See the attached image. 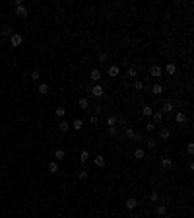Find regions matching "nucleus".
Returning <instances> with one entry per match:
<instances>
[{"instance_id":"72a5a7b5","label":"nucleus","mask_w":194,"mask_h":218,"mask_svg":"<svg viewBox=\"0 0 194 218\" xmlns=\"http://www.w3.org/2000/svg\"><path fill=\"white\" fill-rule=\"evenodd\" d=\"M149 201H152V203H157V201H159V195H157L155 191H152V193H149Z\"/></svg>"},{"instance_id":"20e7f679","label":"nucleus","mask_w":194,"mask_h":218,"mask_svg":"<svg viewBox=\"0 0 194 218\" xmlns=\"http://www.w3.org/2000/svg\"><path fill=\"white\" fill-rule=\"evenodd\" d=\"M10 41H12V47H19L23 43V37L19 35V33H12V37H10Z\"/></svg>"},{"instance_id":"f8f14e48","label":"nucleus","mask_w":194,"mask_h":218,"mask_svg":"<svg viewBox=\"0 0 194 218\" xmlns=\"http://www.w3.org/2000/svg\"><path fill=\"white\" fill-rule=\"evenodd\" d=\"M161 167H163V169H171V167H173V160L171 158H163L161 160Z\"/></svg>"},{"instance_id":"6ab92c4d","label":"nucleus","mask_w":194,"mask_h":218,"mask_svg":"<svg viewBox=\"0 0 194 218\" xmlns=\"http://www.w3.org/2000/svg\"><path fill=\"white\" fill-rule=\"evenodd\" d=\"M68 129H70V123H68V121H60V123H58V130H60V133H66Z\"/></svg>"},{"instance_id":"412c9836","label":"nucleus","mask_w":194,"mask_h":218,"mask_svg":"<svg viewBox=\"0 0 194 218\" xmlns=\"http://www.w3.org/2000/svg\"><path fill=\"white\" fill-rule=\"evenodd\" d=\"M47 169H49V173H58V164H56V162H51L49 166H47Z\"/></svg>"},{"instance_id":"4c0bfd02","label":"nucleus","mask_w":194,"mask_h":218,"mask_svg":"<svg viewBox=\"0 0 194 218\" xmlns=\"http://www.w3.org/2000/svg\"><path fill=\"white\" fill-rule=\"evenodd\" d=\"M107 125H109V127H115L116 125V117H109V119H107Z\"/></svg>"},{"instance_id":"4468645a","label":"nucleus","mask_w":194,"mask_h":218,"mask_svg":"<svg viewBox=\"0 0 194 218\" xmlns=\"http://www.w3.org/2000/svg\"><path fill=\"white\" fill-rule=\"evenodd\" d=\"M169 136H171V130H169V129H161V130H159V138H161V140H169Z\"/></svg>"},{"instance_id":"2f4dec72","label":"nucleus","mask_w":194,"mask_h":218,"mask_svg":"<svg viewBox=\"0 0 194 218\" xmlns=\"http://www.w3.org/2000/svg\"><path fill=\"white\" fill-rule=\"evenodd\" d=\"M134 90H136V92H142V90H144V82H140V80H134Z\"/></svg>"},{"instance_id":"4be33fe9","label":"nucleus","mask_w":194,"mask_h":218,"mask_svg":"<svg viewBox=\"0 0 194 218\" xmlns=\"http://www.w3.org/2000/svg\"><path fill=\"white\" fill-rule=\"evenodd\" d=\"M134 158L136 160H144V158H146V152H144L142 148H136L134 150Z\"/></svg>"},{"instance_id":"7ed1b4c3","label":"nucleus","mask_w":194,"mask_h":218,"mask_svg":"<svg viewBox=\"0 0 194 218\" xmlns=\"http://www.w3.org/2000/svg\"><path fill=\"white\" fill-rule=\"evenodd\" d=\"M124 206H126L128 210H136V209H138V201H136L134 197H130V199L124 201Z\"/></svg>"},{"instance_id":"5701e85b","label":"nucleus","mask_w":194,"mask_h":218,"mask_svg":"<svg viewBox=\"0 0 194 218\" xmlns=\"http://www.w3.org/2000/svg\"><path fill=\"white\" fill-rule=\"evenodd\" d=\"M0 37H12V28H2V31H0Z\"/></svg>"},{"instance_id":"b1692460","label":"nucleus","mask_w":194,"mask_h":218,"mask_svg":"<svg viewBox=\"0 0 194 218\" xmlns=\"http://www.w3.org/2000/svg\"><path fill=\"white\" fill-rule=\"evenodd\" d=\"M165 72H167V74H175V72H177V66L173 64V62H167V66H165Z\"/></svg>"},{"instance_id":"cd10ccee","label":"nucleus","mask_w":194,"mask_h":218,"mask_svg":"<svg viewBox=\"0 0 194 218\" xmlns=\"http://www.w3.org/2000/svg\"><path fill=\"white\" fill-rule=\"evenodd\" d=\"M29 78H31L33 82H39V80H41V72H39V70H33L31 74H29Z\"/></svg>"},{"instance_id":"9b49d317","label":"nucleus","mask_w":194,"mask_h":218,"mask_svg":"<svg viewBox=\"0 0 194 218\" xmlns=\"http://www.w3.org/2000/svg\"><path fill=\"white\" fill-rule=\"evenodd\" d=\"M155 214L165 216V214H167V204H157V206H155Z\"/></svg>"},{"instance_id":"6e6552de","label":"nucleus","mask_w":194,"mask_h":218,"mask_svg":"<svg viewBox=\"0 0 194 218\" xmlns=\"http://www.w3.org/2000/svg\"><path fill=\"white\" fill-rule=\"evenodd\" d=\"M78 105H80V109H83V111H89V99L88 98H80Z\"/></svg>"},{"instance_id":"ea45409f","label":"nucleus","mask_w":194,"mask_h":218,"mask_svg":"<svg viewBox=\"0 0 194 218\" xmlns=\"http://www.w3.org/2000/svg\"><path fill=\"white\" fill-rule=\"evenodd\" d=\"M107 60V53H101V55H99V62H105Z\"/></svg>"},{"instance_id":"0eeeda50","label":"nucleus","mask_w":194,"mask_h":218,"mask_svg":"<svg viewBox=\"0 0 194 218\" xmlns=\"http://www.w3.org/2000/svg\"><path fill=\"white\" fill-rule=\"evenodd\" d=\"M27 8H25V6H16V16H18V18H27Z\"/></svg>"},{"instance_id":"9d476101","label":"nucleus","mask_w":194,"mask_h":218,"mask_svg":"<svg viewBox=\"0 0 194 218\" xmlns=\"http://www.w3.org/2000/svg\"><path fill=\"white\" fill-rule=\"evenodd\" d=\"M120 74V66H116V64H113L111 68H109V76L111 78H116V76Z\"/></svg>"},{"instance_id":"f3484780","label":"nucleus","mask_w":194,"mask_h":218,"mask_svg":"<svg viewBox=\"0 0 194 218\" xmlns=\"http://www.w3.org/2000/svg\"><path fill=\"white\" fill-rule=\"evenodd\" d=\"M93 164H95L97 167H103L105 166V156H95V158H93Z\"/></svg>"},{"instance_id":"423d86ee","label":"nucleus","mask_w":194,"mask_h":218,"mask_svg":"<svg viewBox=\"0 0 194 218\" xmlns=\"http://www.w3.org/2000/svg\"><path fill=\"white\" fill-rule=\"evenodd\" d=\"M89 78H91V82H99V80L103 78V74H101V70H97V68H93L91 72H89Z\"/></svg>"},{"instance_id":"393cba45","label":"nucleus","mask_w":194,"mask_h":218,"mask_svg":"<svg viewBox=\"0 0 194 218\" xmlns=\"http://www.w3.org/2000/svg\"><path fill=\"white\" fill-rule=\"evenodd\" d=\"M55 158L58 160V162H62V160L66 158V152H64V150H60V148H58V150L55 152Z\"/></svg>"},{"instance_id":"bb28decb","label":"nucleus","mask_w":194,"mask_h":218,"mask_svg":"<svg viewBox=\"0 0 194 218\" xmlns=\"http://www.w3.org/2000/svg\"><path fill=\"white\" fill-rule=\"evenodd\" d=\"M126 74H128V78H136V76H138V70H136V66H130V68L126 70Z\"/></svg>"},{"instance_id":"a878e982","label":"nucleus","mask_w":194,"mask_h":218,"mask_svg":"<svg viewBox=\"0 0 194 218\" xmlns=\"http://www.w3.org/2000/svg\"><path fill=\"white\" fill-rule=\"evenodd\" d=\"M152 121L155 123V125H157V123H161V121H163V113H155V111H153V115H152Z\"/></svg>"},{"instance_id":"58836bf2","label":"nucleus","mask_w":194,"mask_h":218,"mask_svg":"<svg viewBox=\"0 0 194 218\" xmlns=\"http://www.w3.org/2000/svg\"><path fill=\"white\" fill-rule=\"evenodd\" d=\"M186 152H188L190 156H192V154H194V144H192V142H190L188 146H186Z\"/></svg>"},{"instance_id":"1a4fd4ad","label":"nucleus","mask_w":194,"mask_h":218,"mask_svg":"<svg viewBox=\"0 0 194 218\" xmlns=\"http://www.w3.org/2000/svg\"><path fill=\"white\" fill-rule=\"evenodd\" d=\"M175 121L179 123V125H185V123H186V115H185V111H179V113H177V115H175Z\"/></svg>"},{"instance_id":"c85d7f7f","label":"nucleus","mask_w":194,"mask_h":218,"mask_svg":"<svg viewBox=\"0 0 194 218\" xmlns=\"http://www.w3.org/2000/svg\"><path fill=\"white\" fill-rule=\"evenodd\" d=\"M39 93H43V96H45V93H49V84H45V82L39 84Z\"/></svg>"},{"instance_id":"dca6fc26","label":"nucleus","mask_w":194,"mask_h":218,"mask_svg":"<svg viewBox=\"0 0 194 218\" xmlns=\"http://www.w3.org/2000/svg\"><path fill=\"white\" fill-rule=\"evenodd\" d=\"M142 115H144V117H149V119H152V115H153V109H152L149 105H144V107H142Z\"/></svg>"},{"instance_id":"39448f33","label":"nucleus","mask_w":194,"mask_h":218,"mask_svg":"<svg viewBox=\"0 0 194 218\" xmlns=\"http://www.w3.org/2000/svg\"><path fill=\"white\" fill-rule=\"evenodd\" d=\"M149 74H152L153 78H159V76L163 74V68H161V66H157V64H153V66H149Z\"/></svg>"},{"instance_id":"a211bd4d","label":"nucleus","mask_w":194,"mask_h":218,"mask_svg":"<svg viewBox=\"0 0 194 218\" xmlns=\"http://www.w3.org/2000/svg\"><path fill=\"white\" fill-rule=\"evenodd\" d=\"M161 92H163V86H161V84H153V86H152V93H153V96H159Z\"/></svg>"},{"instance_id":"79ce46f5","label":"nucleus","mask_w":194,"mask_h":218,"mask_svg":"<svg viewBox=\"0 0 194 218\" xmlns=\"http://www.w3.org/2000/svg\"><path fill=\"white\" fill-rule=\"evenodd\" d=\"M0 47H2V37H0Z\"/></svg>"},{"instance_id":"c9c22d12","label":"nucleus","mask_w":194,"mask_h":218,"mask_svg":"<svg viewBox=\"0 0 194 218\" xmlns=\"http://www.w3.org/2000/svg\"><path fill=\"white\" fill-rule=\"evenodd\" d=\"M55 113H56V117H60V119H62V117L66 115V109H62V107H58V109H56Z\"/></svg>"},{"instance_id":"473e14b6","label":"nucleus","mask_w":194,"mask_h":218,"mask_svg":"<svg viewBox=\"0 0 194 218\" xmlns=\"http://www.w3.org/2000/svg\"><path fill=\"white\" fill-rule=\"evenodd\" d=\"M109 135H111V136H116V135H119V127H109Z\"/></svg>"},{"instance_id":"a19ab883","label":"nucleus","mask_w":194,"mask_h":218,"mask_svg":"<svg viewBox=\"0 0 194 218\" xmlns=\"http://www.w3.org/2000/svg\"><path fill=\"white\" fill-rule=\"evenodd\" d=\"M89 123H91V125H95V123H97V115H91V117H89Z\"/></svg>"},{"instance_id":"7c9ffc66","label":"nucleus","mask_w":194,"mask_h":218,"mask_svg":"<svg viewBox=\"0 0 194 218\" xmlns=\"http://www.w3.org/2000/svg\"><path fill=\"white\" fill-rule=\"evenodd\" d=\"M146 146H148L149 150H155V148H157V142H155L153 138H149V140H146Z\"/></svg>"},{"instance_id":"f03ea898","label":"nucleus","mask_w":194,"mask_h":218,"mask_svg":"<svg viewBox=\"0 0 194 218\" xmlns=\"http://www.w3.org/2000/svg\"><path fill=\"white\" fill-rule=\"evenodd\" d=\"M89 93H93L95 98H103V96H105V90H103V86H99V84H95V86H91V90H89Z\"/></svg>"},{"instance_id":"f257e3e1","label":"nucleus","mask_w":194,"mask_h":218,"mask_svg":"<svg viewBox=\"0 0 194 218\" xmlns=\"http://www.w3.org/2000/svg\"><path fill=\"white\" fill-rule=\"evenodd\" d=\"M124 136L130 138V140H142V133L134 130L132 127H126V129H124Z\"/></svg>"},{"instance_id":"aec40b11","label":"nucleus","mask_w":194,"mask_h":218,"mask_svg":"<svg viewBox=\"0 0 194 218\" xmlns=\"http://www.w3.org/2000/svg\"><path fill=\"white\" fill-rule=\"evenodd\" d=\"M88 160H89V152H88V150H82V152H80V162L88 164Z\"/></svg>"},{"instance_id":"ddd939ff","label":"nucleus","mask_w":194,"mask_h":218,"mask_svg":"<svg viewBox=\"0 0 194 218\" xmlns=\"http://www.w3.org/2000/svg\"><path fill=\"white\" fill-rule=\"evenodd\" d=\"M70 127H74V130H82L83 129V121L82 119H74V123H70Z\"/></svg>"},{"instance_id":"e433bc0d","label":"nucleus","mask_w":194,"mask_h":218,"mask_svg":"<svg viewBox=\"0 0 194 218\" xmlns=\"http://www.w3.org/2000/svg\"><path fill=\"white\" fill-rule=\"evenodd\" d=\"M78 175H80V179H88V175H89V173H88V169H80V173H78Z\"/></svg>"},{"instance_id":"f704fd0d","label":"nucleus","mask_w":194,"mask_h":218,"mask_svg":"<svg viewBox=\"0 0 194 218\" xmlns=\"http://www.w3.org/2000/svg\"><path fill=\"white\" fill-rule=\"evenodd\" d=\"M93 111H95V115H101V113H103V105H101V103H97V105L93 107Z\"/></svg>"},{"instance_id":"2eb2a0df","label":"nucleus","mask_w":194,"mask_h":218,"mask_svg":"<svg viewBox=\"0 0 194 218\" xmlns=\"http://www.w3.org/2000/svg\"><path fill=\"white\" fill-rule=\"evenodd\" d=\"M161 109H163V113H171L173 109H175V105H173V101H165Z\"/></svg>"},{"instance_id":"c756f323","label":"nucleus","mask_w":194,"mask_h":218,"mask_svg":"<svg viewBox=\"0 0 194 218\" xmlns=\"http://www.w3.org/2000/svg\"><path fill=\"white\" fill-rule=\"evenodd\" d=\"M146 130H148V133H153V130H155V123H153L152 119L146 123Z\"/></svg>"}]
</instances>
